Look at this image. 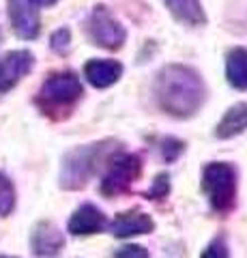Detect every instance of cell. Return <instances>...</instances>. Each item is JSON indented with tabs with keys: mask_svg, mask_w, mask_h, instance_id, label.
<instances>
[{
	"mask_svg": "<svg viewBox=\"0 0 247 258\" xmlns=\"http://www.w3.org/2000/svg\"><path fill=\"white\" fill-rule=\"evenodd\" d=\"M245 129H247V103H236V106L228 108L224 118L217 123L215 136L219 140H228V138H234V136L243 134Z\"/></svg>",
	"mask_w": 247,
	"mask_h": 258,
	"instance_id": "13",
	"label": "cell"
},
{
	"mask_svg": "<svg viewBox=\"0 0 247 258\" xmlns=\"http://www.w3.org/2000/svg\"><path fill=\"white\" fill-rule=\"evenodd\" d=\"M30 245H33L35 258H58L65 247V237L52 222H41L35 226Z\"/></svg>",
	"mask_w": 247,
	"mask_h": 258,
	"instance_id": "9",
	"label": "cell"
},
{
	"mask_svg": "<svg viewBox=\"0 0 247 258\" xmlns=\"http://www.w3.org/2000/svg\"><path fill=\"white\" fill-rule=\"evenodd\" d=\"M183 149H185V144H183L181 140L166 138V140L161 142V153H163L166 161H174V159H177L181 153H183Z\"/></svg>",
	"mask_w": 247,
	"mask_h": 258,
	"instance_id": "19",
	"label": "cell"
},
{
	"mask_svg": "<svg viewBox=\"0 0 247 258\" xmlns=\"http://www.w3.org/2000/svg\"><path fill=\"white\" fill-rule=\"evenodd\" d=\"M0 258H13V256H0Z\"/></svg>",
	"mask_w": 247,
	"mask_h": 258,
	"instance_id": "23",
	"label": "cell"
},
{
	"mask_svg": "<svg viewBox=\"0 0 247 258\" xmlns=\"http://www.w3.org/2000/svg\"><path fill=\"white\" fill-rule=\"evenodd\" d=\"M15 207V189L13 183L0 172V215H9Z\"/></svg>",
	"mask_w": 247,
	"mask_h": 258,
	"instance_id": "16",
	"label": "cell"
},
{
	"mask_svg": "<svg viewBox=\"0 0 247 258\" xmlns=\"http://www.w3.org/2000/svg\"><path fill=\"white\" fill-rule=\"evenodd\" d=\"M84 76L95 88H108L121 80L123 64L118 60H110V58H95L86 62Z\"/></svg>",
	"mask_w": 247,
	"mask_h": 258,
	"instance_id": "12",
	"label": "cell"
},
{
	"mask_svg": "<svg viewBox=\"0 0 247 258\" xmlns=\"http://www.w3.org/2000/svg\"><path fill=\"white\" fill-rule=\"evenodd\" d=\"M69 43H71V35L67 28H60L52 35V50L58 54H67L69 52Z\"/></svg>",
	"mask_w": 247,
	"mask_h": 258,
	"instance_id": "18",
	"label": "cell"
},
{
	"mask_svg": "<svg viewBox=\"0 0 247 258\" xmlns=\"http://www.w3.org/2000/svg\"><path fill=\"white\" fill-rule=\"evenodd\" d=\"M108 226V220L103 215L101 209H97L95 205H82L77 211L71 215L69 220V232L71 235H95V232H101Z\"/></svg>",
	"mask_w": 247,
	"mask_h": 258,
	"instance_id": "11",
	"label": "cell"
},
{
	"mask_svg": "<svg viewBox=\"0 0 247 258\" xmlns=\"http://www.w3.org/2000/svg\"><path fill=\"white\" fill-rule=\"evenodd\" d=\"M168 181H170L168 174H159L157 179H155V183H153V189L146 194V198H153V200L166 198V194H168V189H170V183Z\"/></svg>",
	"mask_w": 247,
	"mask_h": 258,
	"instance_id": "20",
	"label": "cell"
},
{
	"mask_svg": "<svg viewBox=\"0 0 247 258\" xmlns=\"http://www.w3.org/2000/svg\"><path fill=\"white\" fill-rule=\"evenodd\" d=\"M202 189L215 211L228 213L236 203V170L228 161H213L202 172Z\"/></svg>",
	"mask_w": 247,
	"mask_h": 258,
	"instance_id": "4",
	"label": "cell"
},
{
	"mask_svg": "<svg viewBox=\"0 0 247 258\" xmlns=\"http://www.w3.org/2000/svg\"><path fill=\"white\" fill-rule=\"evenodd\" d=\"M9 18L15 35L22 39H37L41 32L39 11L30 0H9Z\"/></svg>",
	"mask_w": 247,
	"mask_h": 258,
	"instance_id": "7",
	"label": "cell"
},
{
	"mask_svg": "<svg viewBox=\"0 0 247 258\" xmlns=\"http://www.w3.org/2000/svg\"><path fill=\"white\" fill-rule=\"evenodd\" d=\"M114 258H148V252L142 245H125L114 254Z\"/></svg>",
	"mask_w": 247,
	"mask_h": 258,
	"instance_id": "21",
	"label": "cell"
},
{
	"mask_svg": "<svg viewBox=\"0 0 247 258\" xmlns=\"http://www.w3.org/2000/svg\"><path fill=\"white\" fill-rule=\"evenodd\" d=\"M35 56L28 50H15L0 58V93H7L33 69Z\"/></svg>",
	"mask_w": 247,
	"mask_h": 258,
	"instance_id": "8",
	"label": "cell"
},
{
	"mask_svg": "<svg viewBox=\"0 0 247 258\" xmlns=\"http://www.w3.org/2000/svg\"><path fill=\"white\" fill-rule=\"evenodd\" d=\"M35 7H50V5H54L56 0H30Z\"/></svg>",
	"mask_w": 247,
	"mask_h": 258,
	"instance_id": "22",
	"label": "cell"
},
{
	"mask_svg": "<svg viewBox=\"0 0 247 258\" xmlns=\"http://www.w3.org/2000/svg\"><path fill=\"white\" fill-rule=\"evenodd\" d=\"M226 78L236 91H247V50L232 47L226 56Z\"/></svg>",
	"mask_w": 247,
	"mask_h": 258,
	"instance_id": "14",
	"label": "cell"
},
{
	"mask_svg": "<svg viewBox=\"0 0 247 258\" xmlns=\"http://www.w3.org/2000/svg\"><path fill=\"white\" fill-rule=\"evenodd\" d=\"M155 230V222L153 217L144 211H125L118 213L112 222H110V232L118 239H127V237H135V235H148Z\"/></svg>",
	"mask_w": 247,
	"mask_h": 258,
	"instance_id": "10",
	"label": "cell"
},
{
	"mask_svg": "<svg viewBox=\"0 0 247 258\" xmlns=\"http://www.w3.org/2000/svg\"><path fill=\"white\" fill-rule=\"evenodd\" d=\"M86 32H89L91 41L95 45L106 47V50H121L127 39L123 24L103 5L95 7L93 13L89 15V20H86Z\"/></svg>",
	"mask_w": 247,
	"mask_h": 258,
	"instance_id": "5",
	"label": "cell"
},
{
	"mask_svg": "<svg viewBox=\"0 0 247 258\" xmlns=\"http://www.w3.org/2000/svg\"><path fill=\"white\" fill-rule=\"evenodd\" d=\"M142 172V161L138 155H118L110 161V168L101 181V194L108 198H114L131 187V183Z\"/></svg>",
	"mask_w": 247,
	"mask_h": 258,
	"instance_id": "6",
	"label": "cell"
},
{
	"mask_svg": "<svg viewBox=\"0 0 247 258\" xmlns=\"http://www.w3.org/2000/svg\"><path fill=\"white\" fill-rule=\"evenodd\" d=\"M155 99L166 114L191 118L206 99L204 80L187 64H166L155 78Z\"/></svg>",
	"mask_w": 247,
	"mask_h": 258,
	"instance_id": "1",
	"label": "cell"
},
{
	"mask_svg": "<svg viewBox=\"0 0 247 258\" xmlns=\"http://www.w3.org/2000/svg\"><path fill=\"white\" fill-rule=\"evenodd\" d=\"M82 93V82L73 71H60V74H52L43 82L37 103L45 114L56 116V112H69L73 108V103L79 101Z\"/></svg>",
	"mask_w": 247,
	"mask_h": 258,
	"instance_id": "3",
	"label": "cell"
},
{
	"mask_svg": "<svg viewBox=\"0 0 247 258\" xmlns=\"http://www.w3.org/2000/svg\"><path fill=\"white\" fill-rule=\"evenodd\" d=\"M118 144L112 140H103L95 144H86V147L73 149L67 153L65 161H62L60 170V187L65 189H82L89 179L106 164L108 157L116 151Z\"/></svg>",
	"mask_w": 247,
	"mask_h": 258,
	"instance_id": "2",
	"label": "cell"
},
{
	"mask_svg": "<svg viewBox=\"0 0 247 258\" xmlns=\"http://www.w3.org/2000/svg\"><path fill=\"white\" fill-rule=\"evenodd\" d=\"M200 258H230V252H228V243L224 237H217L213 239L209 245L204 247V252L200 254Z\"/></svg>",
	"mask_w": 247,
	"mask_h": 258,
	"instance_id": "17",
	"label": "cell"
},
{
	"mask_svg": "<svg viewBox=\"0 0 247 258\" xmlns=\"http://www.w3.org/2000/svg\"><path fill=\"white\" fill-rule=\"evenodd\" d=\"M163 3L181 24H187V26H202V24H206V15L200 0H163Z\"/></svg>",
	"mask_w": 247,
	"mask_h": 258,
	"instance_id": "15",
	"label": "cell"
}]
</instances>
